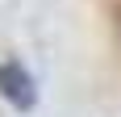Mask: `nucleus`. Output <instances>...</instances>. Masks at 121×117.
<instances>
[{"instance_id": "f257e3e1", "label": "nucleus", "mask_w": 121, "mask_h": 117, "mask_svg": "<svg viewBox=\"0 0 121 117\" xmlns=\"http://www.w3.org/2000/svg\"><path fill=\"white\" fill-rule=\"evenodd\" d=\"M0 96H4L13 109H21V113H29V109L38 105L34 75H29L17 58H4V63H0Z\"/></svg>"}, {"instance_id": "f03ea898", "label": "nucleus", "mask_w": 121, "mask_h": 117, "mask_svg": "<svg viewBox=\"0 0 121 117\" xmlns=\"http://www.w3.org/2000/svg\"><path fill=\"white\" fill-rule=\"evenodd\" d=\"M117 29H121V13H117Z\"/></svg>"}]
</instances>
